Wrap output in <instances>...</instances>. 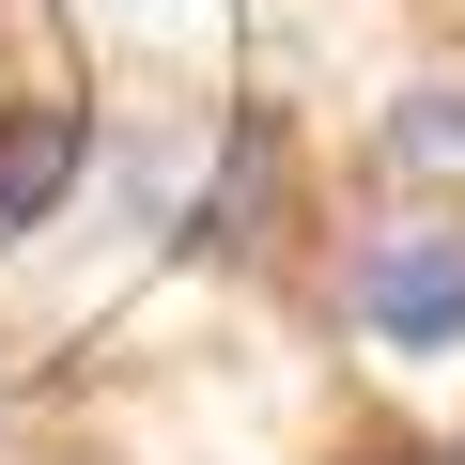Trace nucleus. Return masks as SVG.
<instances>
[{"instance_id":"nucleus-1","label":"nucleus","mask_w":465,"mask_h":465,"mask_svg":"<svg viewBox=\"0 0 465 465\" xmlns=\"http://www.w3.org/2000/svg\"><path fill=\"white\" fill-rule=\"evenodd\" d=\"M341 326L372 357H465V217L419 202V217H372L357 249H341Z\"/></svg>"},{"instance_id":"nucleus-2","label":"nucleus","mask_w":465,"mask_h":465,"mask_svg":"<svg viewBox=\"0 0 465 465\" xmlns=\"http://www.w3.org/2000/svg\"><path fill=\"white\" fill-rule=\"evenodd\" d=\"M78 171H94V109L78 94H16V109H0V249L47 232Z\"/></svg>"},{"instance_id":"nucleus-3","label":"nucleus","mask_w":465,"mask_h":465,"mask_svg":"<svg viewBox=\"0 0 465 465\" xmlns=\"http://www.w3.org/2000/svg\"><path fill=\"white\" fill-rule=\"evenodd\" d=\"M372 171L388 186H465V63H419L372 109Z\"/></svg>"},{"instance_id":"nucleus-4","label":"nucleus","mask_w":465,"mask_h":465,"mask_svg":"<svg viewBox=\"0 0 465 465\" xmlns=\"http://www.w3.org/2000/svg\"><path fill=\"white\" fill-rule=\"evenodd\" d=\"M341 465H450V450H403V434H388V450H341Z\"/></svg>"}]
</instances>
